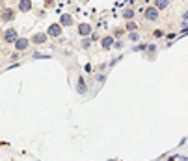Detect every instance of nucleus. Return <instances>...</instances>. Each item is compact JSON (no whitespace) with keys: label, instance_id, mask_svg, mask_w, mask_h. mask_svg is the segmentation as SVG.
Masks as SVG:
<instances>
[{"label":"nucleus","instance_id":"nucleus-1","mask_svg":"<svg viewBox=\"0 0 188 161\" xmlns=\"http://www.w3.org/2000/svg\"><path fill=\"white\" fill-rule=\"evenodd\" d=\"M2 39L6 44H15V41L19 39V32L17 28H6L4 34H2Z\"/></svg>","mask_w":188,"mask_h":161},{"label":"nucleus","instance_id":"nucleus-2","mask_svg":"<svg viewBox=\"0 0 188 161\" xmlns=\"http://www.w3.org/2000/svg\"><path fill=\"white\" fill-rule=\"evenodd\" d=\"M158 17H160V11H158L155 6H149V8L144 9V19H145L147 22H157Z\"/></svg>","mask_w":188,"mask_h":161},{"label":"nucleus","instance_id":"nucleus-3","mask_svg":"<svg viewBox=\"0 0 188 161\" xmlns=\"http://www.w3.org/2000/svg\"><path fill=\"white\" fill-rule=\"evenodd\" d=\"M15 17H17V13H15L13 8H4V9H2V15H0V20H2L4 24H8V22L15 20Z\"/></svg>","mask_w":188,"mask_h":161},{"label":"nucleus","instance_id":"nucleus-4","mask_svg":"<svg viewBox=\"0 0 188 161\" xmlns=\"http://www.w3.org/2000/svg\"><path fill=\"white\" fill-rule=\"evenodd\" d=\"M77 32H78V35L84 39V37H91V34H93V28H91V24H89V22H82V24H78Z\"/></svg>","mask_w":188,"mask_h":161},{"label":"nucleus","instance_id":"nucleus-5","mask_svg":"<svg viewBox=\"0 0 188 161\" xmlns=\"http://www.w3.org/2000/svg\"><path fill=\"white\" fill-rule=\"evenodd\" d=\"M47 34H48V37H54V39L62 37V24H60V22L50 24V26L47 28Z\"/></svg>","mask_w":188,"mask_h":161},{"label":"nucleus","instance_id":"nucleus-6","mask_svg":"<svg viewBox=\"0 0 188 161\" xmlns=\"http://www.w3.org/2000/svg\"><path fill=\"white\" fill-rule=\"evenodd\" d=\"M75 91H77V95H80V96L88 95V83H86V80H84V76H78V78H77Z\"/></svg>","mask_w":188,"mask_h":161},{"label":"nucleus","instance_id":"nucleus-7","mask_svg":"<svg viewBox=\"0 0 188 161\" xmlns=\"http://www.w3.org/2000/svg\"><path fill=\"white\" fill-rule=\"evenodd\" d=\"M30 44H32V41H30V39H26V37H19V39L15 41V44H13V46H15V50H17V52H22V50H28V48H30Z\"/></svg>","mask_w":188,"mask_h":161},{"label":"nucleus","instance_id":"nucleus-8","mask_svg":"<svg viewBox=\"0 0 188 161\" xmlns=\"http://www.w3.org/2000/svg\"><path fill=\"white\" fill-rule=\"evenodd\" d=\"M114 43H116V37L110 34V35H105L103 39H101V48L108 52V50H112V46H114Z\"/></svg>","mask_w":188,"mask_h":161},{"label":"nucleus","instance_id":"nucleus-9","mask_svg":"<svg viewBox=\"0 0 188 161\" xmlns=\"http://www.w3.org/2000/svg\"><path fill=\"white\" fill-rule=\"evenodd\" d=\"M30 41H32V44H43V43H47V41H48V34H45V32H37V34H34V35L30 37Z\"/></svg>","mask_w":188,"mask_h":161},{"label":"nucleus","instance_id":"nucleus-10","mask_svg":"<svg viewBox=\"0 0 188 161\" xmlns=\"http://www.w3.org/2000/svg\"><path fill=\"white\" fill-rule=\"evenodd\" d=\"M32 8H34L32 0H19V4H17V9H19L21 13H30Z\"/></svg>","mask_w":188,"mask_h":161},{"label":"nucleus","instance_id":"nucleus-11","mask_svg":"<svg viewBox=\"0 0 188 161\" xmlns=\"http://www.w3.org/2000/svg\"><path fill=\"white\" fill-rule=\"evenodd\" d=\"M60 24H62V28H69V26H73V24H75L73 15H71V13H62V15H60Z\"/></svg>","mask_w":188,"mask_h":161},{"label":"nucleus","instance_id":"nucleus-12","mask_svg":"<svg viewBox=\"0 0 188 161\" xmlns=\"http://www.w3.org/2000/svg\"><path fill=\"white\" fill-rule=\"evenodd\" d=\"M157 50H158L157 43H151V44L147 46V50H145V58H147V60H153V58L157 56Z\"/></svg>","mask_w":188,"mask_h":161},{"label":"nucleus","instance_id":"nucleus-13","mask_svg":"<svg viewBox=\"0 0 188 161\" xmlns=\"http://www.w3.org/2000/svg\"><path fill=\"white\" fill-rule=\"evenodd\" d=\"M121 17H123L125 20H134V17H136L134 8H125V9L121 11Z\"/></svg>","mask_w":188,"mask_h":161},{"label":"nucleus","instance_id":"nucleus-14","mask_svg":"<svg viewBox=\"0 0 188 161\" xmlns=\"http://www.w3.org/2000/svg\"><path fill=\"white\" fill-rule=\"evenodd\" d=\"M138 22L136 20H127V24H125V30H127V34H130V32H138Z\"/></svg>","mask_w":188,"mask_h":161},{"label":"nucleus","instance_id":"nucleus-15","mask_svg":"<svg viewBox=\"0 0 188 161\" xmlns=\"http://www.w3.org/2000/svg\"><path fill=\"white\" fill-rule=\"evenodd\" d=\"M158 11H164L168 6H169V0H155V4H153Z\"/></svg>","mask_w":188,"mask_h":161},{"label":"nucleus","instance_id":"nucleus-16","mask_svg":"<svg viewBox=\"0 0 188 161\" xmlns=\"http://www.w3.org/2000/svg\"><path fill=\"white\" fill-rule=\"evenodd\" d=\"M95 81H97V85H99V87H103V85L106 83V74L97 72V74H95Z\"/></svg>","mask_w":188,"mask_h":161},{"label":"nucleus","instance_id":"nucleus-17","mask_svg":"<svg viewBox=\"0 0 188 161\" xmlns=\"http://www.w3.org/2000/svg\"><path fill=\"white\" fill-rule=\"evenodd\" d=\"M127 34V30L125 28H114V32H112V35L116 37V39H121L123 35Z\"/></svg>","mask_w":188,"mask_h":161},{"label":"nucleus","instance_id":"nucleus-18","mask_svg":"<svg viewBox=\"0 0 188 161\" xmlns=\"http://www.w3.org/2000/svg\"><path fill=\"white\" fill-rule=\"evenodd\" d=\"M147 46H149V43H140V44H134V46H132V52H145Z\"/></svg>","mask_w":188,"mask_h":161},{"label":"nucleus","instance_id":"nucleus-19","mask_svg":"<svg viewBox=\"0 0 188 161\" xmlns=\"http://www.w3.org/2000/svg\"><path fill=\"white\" fill-rule=\"evenodd\" d=\"M80 48H82V50L91 48V37H84V39L80 41Z\"/></svg>","mask_w":188,"mask_h":161},{"label":"nucleus","instance_id":"nucleus-20","mask_svg":"<svg viewBox=\"0 0 188 161\" xmlns=\"http://www.w3.org/2000/svg\"><path fill=\"white\" fill-rule=\"evenodd\" d=\"M128 41L130 43H140V32H130L128 34Z\"/></svg>","mask_w":188,"mask_h":161},{"label":"nucleus","instance_id":"nucleus-21","mask_svg":"<svg viewBox=\"0 0 188 161\" xmlns=\"http://www.w3.org/2000/svg\"><path fill=\"white\" fill-rule=\"evenodd\" d=\"M34 60H50V54H41V52H34L32 54Z\"/></svg>","mask_w":188,"mask_h":161},{"label":"nucleus","instance_id":"nucleus-22","mask_svg":"<svg viewBox=\"0 0 188 161\" xmlns=\"http://www.w3.org/2000/svg\"><path fill=\"white\" fill-rule=\"evenodd\" d=\"M125 48V43L121 39H116V43H114V46H112V50H123Z\"/></svg>","mask_w":188,"mask_h":161},{"label":"nucleus","instance_id":"nucleus-23","mask_svg":"<svg viewBox=\"0 0 188 161\" xmlns=\"http://www.w3.org/2000/svg\"><path fill=\"white\" fill-rule=\"evenodd\" d=\"M153 37H155V39H160V37H164V30H160V28H157V30L153 32Z\"/></svg>","mask_w":188,"mask_h":161},{"label":"nucleus","instance_id":"nucleus-24","mask_svg":"<svg viewBox=\"0 0 188 161\" xmlns=\"http://www.w3.org/2000/svg\"><path fill=\"white\" fill-rule=\"evenodd\" d=\"M179 28H181L183 32H188V22H185V20H181V24H179Z\"/></svg>","mask_w":188,"mask_h":161},{"label":"nucleus","instance_id":"nucleus-25","mask_svg":"<svg viewBox=\"0 0 188 161\" xmlns=\"http://www.w3.org/2000/svg\"><path fill=\"white\" fill-rule=\"evenodd\" d=\"M181 20L188 22V11H183V13H181Z\"/></svg>","mask_w":188,"mask_h":161},{"label":"nucleus","instance_id":"nucleus-26","mask_svg":"<svg viewBox=\"0 0 188 161\" xmlns=\"http://www.w3.org/2000/svg\"><path fill=\"white\" fill-rule=\"evenodd\" d=\"M121 58H123V56H119V58H114V60L110 61V67H114V65H116L117 61H121Z\"/></svg>","mask_w":188,"mask_h":161},{"label":"nucleus","instance_id":"nucleus-27","mask_svg":"<svg viewBox=\"0 0 188 161\" xmlns=\"http://www.w3.org/2000/svg\"><path fill=\"white\" fill-rule=\"evenodd\" d=\"M84 69H86V72H93V67H91V65H89V63H88V65H86V67H84Z\"/></svg>","mask_w":188,"mask_h":161},{"label":"nucleus","instance_id":"nucleus-28","mask_svg":"<svg viewBox=\"0 0 188 161\" xmlns=\"http://www.w3.org/2000/svg\"><path fill=\"white\" fill-rule=\"evenodd\" d=\"M11 60H19V52H17V50H15V52L11 54Z\"/></svg>","mask_w":188,"mask_h":161},{"label":"nucleus","instance_id":"nucleus-29","mask_svg":"<svg viewBox=\"0 0 188 161\" xmlns=\"http://www.w3.org/2000/svg\"><path fill=\"white\" fill-rule=\"evenodd\" d=\"M179 159V156H169V158H168V161H177Z\"/></svg>","mask_w":188,"mask_h":161},{"label":"nucleus","instance_id":"nucleus-30","mask_svg":"<svg viewBox=\"0 0 188 161\" xmlns=\"http://www.w3.org/2000/svg\"><path fill=\"white\" fill-rule=\"evenodd\" d=\"M52 4H54L52 0H47V6H52Z\"/></svg>","mask_w":188,"mask_h":161}]
</instances>
